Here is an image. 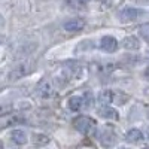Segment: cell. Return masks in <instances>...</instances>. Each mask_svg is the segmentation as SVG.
Here are the masks:
<instances>
[{
  "label": "cell",
  "instance_id": "obj_1",
  "mask_svg": "<svg viewBox=\"0 0 149 149\" xmlns=\"http://www.w3.org/2000/svg\"><path fill=\"white\" fill-rule=\"evenodd\" d=\"M128 95L122 91H110L106 90L100 94V102L103 103H115V104H124L128 102Z\"/></svg>",
  "mask_w": 149,
  "mask_h": 149
},
{
  "label": "cell",
  "instance_id": "obj_2",
  "mask_svg": "<svg viewBox=\"0 0 149 149\" xmlns=\"http://www.w3.org/2000/svg\"><path fill=\"white\" fill-rule=\"evenodd\" d=\"M73 127L82 134H88L95 128V121L90 116H78L73 119Z\"/></svg>",
  "mask_w": 149,
  "mask_h": 149
},
{
  "label": "cell",
  "instance_id": "obj_3",
  "mask_svg": "<svg viewBox=\"0 0 149 149\" xmlns=\"http://www.w3.org/2000/svg\"><path fill=\"white\" fill-rule=\"evenodd\" d=\"M98 142L103 148H112L115 143H116V134L113 131L110 125L109 127H103L100 131H98Z\"/></svg>",
  "mask_w": 149,
  "mask_h": 149
},
{
  "label": "cell",
  "instance_id": "obj_4",
  "mask_svg": "<svg viewBox=\"0 0 149 149\" xmlns=\"http://www.w3.org/2000/svg\"><path fill=\"white\" fill-rule=\"evenodd\" d=\"M145 12L142 9H136V8H125L119 12V19L122 22H130V21H136L139 19Z\"/></svg>",
  "mask_w": 149,
  "mask_h": 149
},
{
  "label": "cell",
  "instance_id": "obj_5",
  "mask_svg": "<svg viewBox=\"0 0 149 149\" xmlns=\"http://www.w3.org/2000/svg\"><path fill=\"white\" fill-rule=\"evenodd\" d=\"M100 48L104 52H115V49L118 48V42L113 36H104L100 40Z\"/></svg>",
  "mask_w": 149,
  "mask_h": 149
},
{
  "label": "cell",
  "instance_id": "obj_6",
  "mask_svg": "<svg viewBox=\"0 0 149 149\" xmlns=\"http://www.w3.org/2000/svg\"><path fill=\"white\" fill-rule=\"evenodd\" d=\"M36 93L39 97H49L52 93V86H51V82L48 79H42L36 86Z\"/></svg>",
  "mask_w": 149,
  "mask_h": 149
},
{
  "label": "cell",
  "instance_id": "obj_7",
  "mask_svg": "<svg viewBox=\"0 0 149 149\" xmlns=\"http://www.w3.org/2000/svg\"><path fill=\"white\" fill-rule=\"evenodd\" d=\"M85 27V21L82 18H73L67 22H64V29L67 31H73V33H78Z\"/></svg>",
  "mask_w": 149,
  "mask_h": 149
},
{
  "label": "cell",
  "instance_id": "obj_8",
  "mask_svg": "<svg viewBox=\"0 0 149 149\" xmlns=\"http://www.w3.org/2000/svg\"><path fill=\"white\" fill-rule=\"evenodd\" d=\"M81 66L76 64V63H72V64H67L63 67V72L66 73L67 79H78L81 76Z\"/></svg>",
  "mask_w": 149,
  "mask_h": 149
},
{
  "label": "cell",
  "instance_id": "obj_9",
  "mask_svg": "<svg viewBox=\"0 0 149 149\" xmlns=\"http://www.w3.org/2000/svg\"><path fill=\"white\" fill-rule=\"evenodd\" d=\"M122 46L127 49V51H136V49L140 48V42L136 36H127L124 37L122 40Z\"/></svg>",
  "mask_w": 149,
  "mask_h": 149
},
{
  "label": "cell",
  "instance_id": "obj_10",
  "mask_svg": "<svg viewBox=\"0 0 149 149\" xmlns=\"http://www.w3.org/2000/svg\"><path fill=\"white\" fill-rule=\"evenodd\" d=\"M10 139L17 145H26L27 143V136L22 130H14L10 133Z\"/></svg>",
  "mask_w": 149,
  "mask_h": 149
},
{
  "label": "cell",
  "instance_id": "obj_11",
  "mask_svg": "<svg viewBox=\"0 0 149 149\" xmlns=\"http://www.w3.org/2000/svg\"><path fill=\"white\" fill-rule=\"evenodd\" d=\"M142 139H143L142 131L136 130V128H133V130L127 131V134H125V140H127L128 143H139Z\"/></svg>",
  "mask_w": 149,
  "mask_h": 149
},
{
  "label": "cell",
  "instance_id": "obj_12",
  "mask_svg": "<svg viewBox=\"0 0 149 149\" xmlns=\"http://www.w3.org/2000/svg\"><path fill=\"white\" fill-rule=\"evenodd\" d=\"M100 116H102V118H106V119H118V118H119L118 112H116L115 109L109 107V106L100 109Z\"/></svg>",
  "mask_w": 149,
  "mask_h": 149
},
{
  "label": "cell",
  "instance_id": "obj_13",
  "mask_svg": "<svg viewBox=\"0 0 149 149\" xmlns=\"http://www.w3.org/2000/svg\"><path fill=\"white\" fill-rule=\"evenodd\" d=\"M82 97H78V95H73V97H70L69 98V109L70 110H73V112H76V110H79L81 109V106H82Z\"/></svg>",
  "mask_w": 149,
  "mask_h": 149
},
{
  "label": "cell",
  "instance_id": "obj_14",
  "mask_svg": "<svg viewBox=\"0 0 149 149\" xmlns=\"http://www.w3.org/2000/svg\"><path fill=\"white\" fill-rule=\"evenodd\" d=\"M33 142L34 145H39V146H43L46 143H49V137L45 134H34L33 136Z\"/></svg>",
  "mask_w": 149,
  "mask_h": 149
},
{
  "label": "cell",
  "instance_id": "obj_15",
  "mask_svg": "<svg viewBox=\"0 0 149 149\" xmlns=\"http://www.w3.org/2000/svg\"><path fill=\"white\" fill-rule=\"evenodd\" d=\"M29 70H26V69H24V67H18L17 70H14V72H10V74H9V79H18V78H21L22 76V74H26Z\"/></svg>",
  "mask_w": 149,
  "mask_h": 149
},
{
  "label": "cell",
  "instance_id": "obj_16",
  "mask_svg": "<svg viewBox=\"0 0 149 149\" xmlns=\"http://www.w3.org/2000/svg\"><path fill=\"white\" fill-rule=\"evenodd\" d=\"M139 31H140V36L143 37V39L149 42V24H148V26L140 27V30H139Z\"/></svg>",
  "mask_w": 149,
  "mask_h": 149
},
{
  "label": "cell",
  "instance_id": "obj_17",
  "mask_svg": "<svg viewBox=\"0 0 149 149\" xmlns=\"http://www.w3.org/2000/svg\"><path fill=\"white\" fill-rule=\"evenodd\" d=\"M145 76H146V78H148V79H149V67H148V69H146V70H145Z\"/></svg>",
  "mask_w": 149,
  "mask_h": 149
},
{
  "label": "cell",
  "instance_id": "obj_18",
  "mask_svg": "<svg viewBox=\"0 0 149 149\" xmlns=\"http://www.w3.org/2000/svg\"><path fill=\"white\" fill-rule=\"evenodd\" d=\"M79 2H81V3H88L90 0H79Z\"/></svg>",
  "mask_w": 149,
  "mask_h": 149
},
{
  "label": "cell",
  "instance_id": "obj_19",
  "mask_svg": "<svg viewBox=\"0 0 149 149\" xmlns=\"http://www.w3.org/2000/svg\"><path fill=\"white\" fill-rule=\"evenodd\" d=\"M148 139H149V128H148Z\"/></svg>",
  "mask_w": 149,
  "mask_h": 149
},
{
  "label": "cell",
  "instance_id": "obj_20",
  "mask_svg": "<svg viewBox=\"0 0 149 149\" xmlns=\"http://www.w3.org/2000/svg\"><path fill=\"white\" fill-rule=\"evenodd\" d=\"M148 116H149V107H148Z\"/></svg>",
  "mask_w": 149,
  "mask_h": 149
},
{
  "label": "cell",
  "instance_id": "obj_21",
  "mask_svg": "<svg viewBox=\"0 0 149 149\" xmlns=\"http://www.w3.org/2000/svg\"><path fill=\"white\" fill-rule=\"evenodd\" d=\"M142 149H149V148H148V146H146V148H142Z\"/></svg>",
  "mask_w": 149,
  "mask_h": 149
},
{
  "label": "cell",
  "instance_id": "obj_22",
  "mask_svg": "<svg viewBox=\"0 0 149 149\" xmlns=\"http://www.w3.org/2000/svg\"><path fill=\"white\" fill-rule=\"evenodd\" d=\"M119 149H127V148H119Z\"/></svg>",
  "mask_w": 149,
  "mask_h": 149
}]
</instances>
